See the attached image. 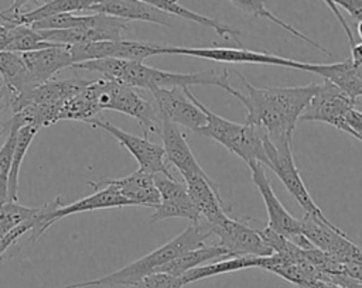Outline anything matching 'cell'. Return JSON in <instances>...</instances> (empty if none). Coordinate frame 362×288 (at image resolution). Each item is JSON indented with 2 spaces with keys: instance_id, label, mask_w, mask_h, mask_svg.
Segmentation results:
<instances>
[{
  "instance_id": "cell-26",
  "label": "cell",
  "mask_w": 362,
  "mask_h": 288,
  "mask_svg": "<svg viewBox=\"0 0 362 288\" xmlns=\"http://www.w3.org/2000/svg\"><path fill=\"white\" fill-rule=\"evenodd\" d=\"M262 258L263 257H253V256H238V257H228V258H221L211 261L209 264H204L199 267H195L185 274L181 275L182 285L201 281L209 277L221 275V274H228L245 268H260L262 265Z\"/></svg>"
},
{
  "instance_id": "cell-11",
  "label": "cell",
  "mask_w": 362,
  "mask_h": 288,
  "mask_svg": "<svg viewBox=\"0 0 362 288\" xmlns=\"http://www.w3.org/2000/svg\"><path fill=\"white\" fill-rule=\"evenodd\" d=\"M355 100L334 83H318L315 93L300 116V121H321L344 130L345 116L354 107Z\"/></svg>"
},
{
  "instance_id": "cell-31",
  "label": "cell",
  "mask_w": 362,
  "mask_h": 288,
  "mask_svg": "<svg viewBox=\"0 0 362 288\" xmlns=\"http://www.w3.org/2000/svg\"><path fill=\"white\" fill-rule=\"evenodd\" d=\"M41 212V206H24L17 200L0 203V236L7 234L14 227L34 219Z\"/></svg>"
},
{
  "instance_id": "cell-4",
  "label": "cell",
  "mask_w": 362,
  "mask_h": 288,
  "mask_svg": "<svg viewBox=\"0 0 362 288\" xmlns=\"http://www.w3.org/2000/svg\"><path fill=\"white\" fill-rule=\"evenodd\" d=\"M192 99L206 114V124L198 131L199 136L215 140L226 150L242 158L247 165L250 162H260L267 165V155L264 150V130L247 123L239 124L226 120L205 107L194 95Z\"/></svg>"
},
{
  "instance_id": "cell-32",
  "label": "cell",
  "mask_w": 362,
  "mask_h": 288,
  "mask_svg": "<svg viewBox=\"0 0 362 288\" xmlns=\"http://www.w3.org/2000/svg\"><path fill=\"white\" fill-rule=\"evenodd\" d=\"M18 127L8 124V136L0 147V203L8 199V179L13 162V152L16 147Z\"/></svg>"
},
{
  "instance_id": "cell-20",
  "label": "cell",
  "mask_w": 362,
  "mask_h": 288,
  "mask_svg": "<svg viewBox=\"0 0 362 288\" xmlns=\"http://www.w3.org/2000/svg\"><path fill=\"white\" fill-rule=\"evenodd\" d=\"M93 13H103L123 20L146 21L158 25L171 27L170 14L141 1V0H95L90 8Z\"/></svg>"
},
{
  "instance_id": "cell-33",
  "label": "cell",
  "mask_w": 362,
  "mask_h": 288,
  "mask_svg": "<svg viewBox=\"0 0 362 288\" xmlns=\"http://www.w3.org/2000/svg\"><path fill=\"white\" fill-rule=\"evenodd\" d=\"M181 277L167 272H153L126 288H182Z\"/></svg>"
},
{
  "instance_id": "cell-23",
  "label": "cell",
  "mask_w": 362,
  "mask_h": 288,
  "mask_svg": "<svg viewBox=\"0 0 362 288\" xmlns=\"http://www.w3.org/2000/svg\"><path fill=\"white\" fill-rule=\"evenodd\" d=\"M184 182L187 185L191 199L194 200L201 216L205 217L206 222L215 224L226 216L222 199L218 192V186L206 174L192 176Z\"/></svg>"
},
{
  "instance_id": "cell-24",
  "label": "cell",
  "mask_w": 362,
  "mask_h": 288,
  "mask_svg": "<svg viewBox=\"0 0 362 288\" xmlns=\"http://www.w3.org/2000/svg\"><path fill=\"white\" fill-rule=\"evenodd\" d=\"M0 78L8 89L10 99L37 86L21 52L0 51Z\"/></svg>"
},
{
  "instance_id": "cell-6",
  "label": "cell",
  "mask_w": 362,
  "mask_h": 288,
  "mask_svg": "<svg viewBox=\"0 0 362 288\" xmlns=\"http://www.w3.org/2000/svg\"><path fill=\"white\" fill-rule=\"evenodd\" d=\"M264 150L267 155V167L273 169V172L284 184L287 191L294 196V199L304 209V212L318 216L320 219L328 222V217H325L322 210L317 206V203L311 198L296 167L293 152H291V137L270 138L266 134Z\"/></svg>"
},
{
  "instance_id": "cell-21",
  "label": "cell",
  "mask_w": 362,
  "mask_h": 288,
  "mask_svg": "<svg viewBox=\"0 0 362 288\" xmlns=\"http://www.w3.org/2000/svg\"><path fill=\"white\" fill-rule=\"evenodd\" d=\"M102 182L113 186L130 202L132 206L156 208L160 203V192L154 181V174L146 172L141 168L127 176L119 179H103Z\"/></svg>"
},
{
  "instance_id": "cell-22",
  "label": "cell",
  "mask_w": 362,
  "mask_h": 288,
  "mask_svg": "<svg viewBox=\"0 0 362 288\" xmlns=\"http://www.w3.org/2000/svg\"><path fill=\"white\" fill-rule=\"evenodd\" d=\"M96 191L82 198L74 203L69 205H62L58 208L48 220V226H52L58 220L75 215V213H82V212H92L98 209H106V208H123V206H130V202L122 196L113 186L99 181V182H89Z\"/></svg>"
},
{
  "instance_id": "cell-28",
  "label": "cell",
  "mask_w": 362,
  "mask_h": 288,
  "mask_svg": "<svg viewBox=\"0 0 362 288\" xmlns=\"http://www.w3.org/2000/svg\"><path fill=\"white\" fill-rule=\"evenodd\" d=\"M95 0H49L40 7L20 13L14 16L10 24H27L31 25L40 20L62 14V13H79V11H90Z\"/></svg>"
},
{
  "instance_id": "cell-8",
  "label": "cell",
  "mask_w": 362,
  "mask_h": 288,
  "mask_svg": "<svg viewBox=\"0 0 362 288\" xmlns=\"http://www.w3.org/2000/svg\"><path fill=\"white\" fill-rule=\"evenodd\" d=\"M168 47L170 45L157 42L133 41L122 38L117 41H99L71 45V52L74 58V65L78 62L100 58H119L143 62L146 58L168 54Z\"/></svg>"
},
{
  "instance_id": "cell-19",
  "label": "cell",
  "mask_w": 362,
  "mask_h": 288,
  "mask_svg": "<svg viewBox=\"0 0 362 288\" xmlns=\"http://www.w3.org/2000/svg\"><path fill=\"white\" fill-rule=\"evenodd\" d=\"M21 54L37 86L51 80L57 72L74 65L71 45L66 44H54Z\"/></svg>"
},
{
  "instance_id": "cell-3",
  "label": "cell",
  "mask_w": 362,
  "mask_h": 288,
  "mask_svg": "<svg viewBox=\"0 0 362 288\" xmlns=\"http://www.w3.org/2000/svg\"><path fill=\"white\" fill-rule=\"evenodd\" d=\"M212 226L209 222H197L188 226L184 232L178 236L167 241L165 244L160 246L154 251L143 256L141 258L107 274L100 278L81 281L75 284H69L65 288H85V287H115L123 285L129 287L134 282L140 281L141 278L157 272V270L164 265L165 263L171 261L173 258L181 256L182 253L201 247L205 244V240L212 236Z\"/></svg>"
},
{
  "instance_id": "cell-9",
  "label": "cell",
  "mask_w": 362,
  "mask_h": 288,
  "mask_svg": "<svg viewBox=\"0 0 362 288\" xmlns=\"http://www.w3.org/2000/svg\"><path fill=\"white\" fill-rule=\"evenodd\" d=\"M260 162H250L247 167L252 172V181L255 186L257 188L259 193L263 198V202L266 205L267 210V226L273 229L274 232L286 236L288 240H291L294 244H297L301 248H313L314 246L307 240V237L301 233V224L300 220L294 219L283 206V203L279 200V198L274 195V191L270 185V181L262 167Z\"/></svg>"
},
{
  "instance_id": "cell-36",
  "label": "cell",
  "mask_w": 362,
  "mask_h": 288,
  "mask_svg": "<svg viewBox=\"0 0 362 288\" xmlns=\"http://www.w3.org/2000/svg\"><path fill=\"white\" fill-rule=\"evenodd\" d=\"M327 6H328V8L334 13V16H335V18L339 21V24L342 25V28H344V31H345V34H346V38H348V42H349V47H354L356 42H355V37H354V32H352V30H351V27H349V24L346 23V20L342 17V14H341V11H339V8H338V6L334 3V0H322Z\"/></svg>"
},
{
  "instance_id": "cell-2",
  "label": "cell",
  "mask_w": 362,
  "mask_h": 288,
  "mask_svg": "<svg viewBox=\"0 0 362 288\" xmlns=\"http://www.w3.org/2000/svg\"><path fill=\"white\" fill-rule=\"evenodd\" d=\"M74 68L98 72L103 78L115 80L120 85L140 88L148 92L157 88H188L192 85L216 86L226 92H229V89L232 88L229 82V72L226 68L221 72L209 69L197 73H180L151 68L139 61H127L119 58L89 59L75 64Z\"/></svg>"
},
{
  "instance_id": "cell-38",
  "label": "cell",
  "mask_w": 362,
  "mask_h": 288,
  "mask_svg": "<svg viewBox=\"0 0 362 288\" xmlns=\"http://www.w3.org/2000/svg\"><path fill=\"white\" fill-rule=\"evenodd\" d=\"M28 1H30V0H13V3H11V6H10L8 8L0 10V20H1V23L10 24L11 18H13L14 16L20 14V13H21V7H23L25 3H28Z\"/></svg>"
},
{
  "instance_id": "cell-13",
  "label": "cell",
  "mask_w": 362,
  "mask_h": 288,
  "mask_svg": "<svg viewBox=\"0 0 362 288\" xmlns=\"http://www.w3.org/2000/svg\"><path fill=\"white\" fill-rule=\"evenodd\" d=\"M154 181L160 192V203L154 208L148 222L156 223L170 217H184L197 223L201 220V213L191 199L185 182L164 174H154Z\"/></svg>"
},
{
  "instance_id": "cell-35",
  "label": "cell",
  "mask_w": 362,
  "mask_h": 288,
  "mask_svg": "<svg viewBox=\"0 0 362 288\" xmlns=\"http://www.w3.org/2000/svg\"><path fill=\"white\" fill-rule=\"evenodd\" d=\"M342 131L354 136L355 138L362 137V113L359 110H356L355 107H352L346 113V116H345V127H344Z\"/></svg>"
},
{
  "instance_id": "cell-41",
  "label": "cell",
  "mask_w": 362,
  "mask_h": 288,
  "mask_svg": "<svg viewBox=\"0 0 362 288\" xmlns=\"http://www.w3.org/2000/svg\"><path fill=\"white\" fill-rule=\"evenodd\" d=\"M351 59L356 65H362V41L359 44H355L351 47Z\"/></svg>"
},
{
  "instance_id": "cell-30",
  "label": "cell",
  "mask_w": 362,
  "mask_h": 288,
  "mask_svg": "<svg viewBox=\"0 0 362 288\" xmlns=\"http://www.w3.org/2000/svg\"><path fill=\"white\" fill-rule=\"evenodd\" d=\"M38 130L40 127L34 124H25L17 130L16 147L13 152V162H11V171H10V179H8V200H17L18 198L20 168L28 151V147L33 143V138L35 137Z\"/></svg>"
},
{
  "instance_id": "cell-42",
  "label": "cell",
  "mask_w": 362,
  "mask_h": 288,
  "mask_svg": "<svg viewBox=\"0 0 362 288\" xmlns=\"http://www.w3.org/2000/svg\"><path fill=\"white\" fill-rule=\"evenodd\" d=\"M356 28H358V34H359V37H361V40H362V20H361V21H358Z\"/></svg>"
},
{
  "instance_id": "cell-29",
  "label": "cell",
  "mask_w": 362,
  "mask_h": 288,
  "mask_svg": "<svg viewBox=\"0 0 362 288\" xmlns=\"http://www.w3.org/2000/svg\"><path fill=\"white\" fill-rule=\"evenodd\" d=\"M229 1H230L235 7H238V8L243 10V11H246V13H249V14H252V16L262 17V18H266V20L272 21L273 24H276V25L281 27L283 30H286V31H287V32H290L291 35H294V37L300 38L301 41H304V42H307V44L313 45L314 48H317V49L322 51L324 54L332 55V52H331V51L325 49V48H324L322 45H320L317 41L311 40L310 37H307L305 34H303L301 31H298L297 28H294V25H291V24H288V23L283 21L281 18H279L277 16H274V14H273L267 7H266V0H229Z\"/></svg>"
},
{
  "instance_id": "cell-18",
  "label": "cell",
  "mask_w": 362,
  "mask_h": 288,
  "mask_svg": "<svg viewBox=\"0 0 362 288\" xmlns=\"http://www.w3.org/2000/svg\"><path fill=\"white\" fill-rule=\"evenodd\" d=\"M297 69L320 75L324 80L334 83L354 100L362 97V65H356L351 58L331 64L298 61Z\"/></svg>"
},
{
  "instance_id": "cell-44",
  "label": "cell",
  "mask_w": 362,
  "mask_h": 288,
  "mask_svg": "<svg viewBox=\"0 0 362 288\" xmlns=\"http://www.w3.org/2000/svg\"><path fill=\"white\" fill-rule=\"evenodd\" d=\"M358 140H359V141H362V137H359V138H358Z\"/></svg>"
},
{
  "instance_id": "cell-10",
  "label": "cell",
  "mask_w": 362,
  "mask_h": 288,
  "mask_svg": "<svg viewBox=\"0 0 362 288\" xmlns=\"http://www.w3.org/2000/svg\"><path fill=\"white\" fill-rule=\"evenodd\" d=\"M150 93L161 119H168L197 134L206 124V114L195 103L188 88H157Z\"/></svg>"
},
{
  "instance_id": "cell-27",
  "label": "cell",
  "mask_w": 362,
  "mask_h": 288,
  "mask_svg": "<svg viewBox=\"0 0 362 288\" xmlns=\"http://www.w3.org/2000/svg\"><path fill=\"white\" fill-rule=\"evenodd\" d=\"M167 14H173V16H177V17H181V18H185V20H189V21H194L199 25H204V27H208L211 30H214L219 37L222 38H229L232 37L238 44H240L239 41V37H240V31L233 28L232 25L229 24H225V23H221L218 20H214L211 17H206V16H202V14H198L184 6H181L178 3V0H141Z\"/></svg>"
},
{
  "instance_id": "cell-5",
  "label": "cell",
  "mask_w": 362,
  "mask_h": 288,
  "mask_svg": "<svg viewBox=\"0 0 362 288\" xmlns=\"http://www.w3.org/2000/svg\"><path fill=\"white\" fill-rule=\"evenodd\" d=\"M98 106L102 110H115L139 121L144 134H160L161 117L154 102L144 99L133 88L102 78L92 82Z\"/></svg>"
},
{
  "instance_id": "cell-43",
  "label": "cell",
  "mask_w": 362,
  "mask_h": 288,
  "mask_svg": "<svg viewBox=\"0 0 362 288\" xmlns=\"http://www.w3.org/2000/svg\"><path fill=\"white\" fill-rule=\"evenodd\" d=\"M359 263L362 264V251H361V258H359Z\"/></svg>"
},
{
  "instance_id": "cell-34",
  "label": "cell",
  "mask_w": 362,
  "mask_h": 288,
  "mask_svg": "<svg viewBox=\"0 0 362 288\" xmlns=\"http://www.w3.org/2000/svg\"><path fill=\"white\" fill-rule=\"evenodd\" d=\"M42 212H44V205L41 206V212H40L34 219H31V220H28V222H25V223H23V224L14 227V229H13L11 232H8L7 234L0 236V258H1V256H3L24 233H27L28 230L31 232V230L37 226V223H38V220H40Z\"/></svg>"
},
{
  "instance_id": "cell-14",
  "label": "cell",
  "mask_w": 362,
  "mask_h": 288,
  "mask_svg": "<svg viewBox=\"0 0 362 288\" xmlns=\"http://www.w3.org/2000/svg\"><path fill=\"white\" fill-rule=\"evenodd\" d=\"M168 54L188 55L201 59H209L215 62L225 64H257V65H276L297 69L298 61L273 55L269 52H257L245 48H230V47H168Z\"/></svg>"
},
{
  "instance_id": "cell-39",
  "label": "cell",
  "mask_w": 362,
  "mask_h": 288,
  "mask_svg": "<svg viewBox=\"0 0 362 288\" xmlns=\"http://www.w3.org/2000/svg\"><path fill=\"white\" fill-rule=\"evenodd\" d=\"M329 281L337 282L345 288H362V281L354 280V278L342 275V274H329Z\"/></svg>"
},
{
  "instance_id": "cell-25",
  "label": "cell",
  "mask_w": 362,
  "mask_h": 288,
  "mask_svg": "<svg viewBox=\"0 0 362 288\" xmlns=\"http://www.w3.org/2000/svg\"><path fill=\"white\" fill-rule=\"evenodd\" d=\"M228 257H233V256L221 244H212V246L204 244L201 247L188 250V251L182 253L181 256L173 258L171 261L165 263L164 265H161L157 270V272H167L171 275L181 277L187 271H189L195 267L204 265L205 263H211V261L228 258Z\"/></svg>"
},
{
  "instance_id": "cell-15",
  "label": "cell",
  "mask_w": 362,
  "mask_h": 288,
  "mask_svg": "<svg viewBox=\"0 0 362 288\" xmlns=\"http://www.w3.org/2000/svg\"><path fill=\"white\" fill-rule=\"evenodd\" d=\"M211 226L212 233L219 239L218 244L225 247L233 257H267L274 254L273 250L263 241L259 230L249 227L240 220L232 219L226 215L221 222Z\"/></svg>"
},
{
  "instance_id": "cell-12",
  "label": "cell",
  "mask_w": 362,
  "mask_h": 288,
  "mask_svg": "<svg viewBox=\"0 0 362 288\" xmlns=\"http://www.w3.org/2000/svg\"><path fill=\"white\" fill-rule=\"evenodd\" d=\"M93 128H100L113 136L137 161L139 168L150 174H164L171 176L165 162V151L163 145L150 141L147 137H139L127 133L110 121L93 119L89 121Z\"/></svg>"
},
{
  "instance_id": "cell-1",
  "label": "cell",
  "mask_w": 362,
  "mask_h": 288,
  "mask_svg": "<svg viewBox=\"0 0 362 288\" xmlns=\"http://www.w3.org/2000/svg\"><path fill=\"white\" fill-rule=\"evenodd\" d=\"M236 76L243 83V90L230 88L235 96L246 107V123L266 131L270 138L293 137L300 116L315 93L318 83L290 88H255L240 73Z\"/></svg>"
},
{
  "instance_id": "cell-40",
  "label": "cell",
  "mask_w": 362,
  "mask_h": 288,
  "mask_svg": "<svg viewBox=\"0 0 362 288\" xmlns=\"http://www.w3.org/2000/svg\"><path fill=\"white\" fill-rule=\"evenodd\" d=\"M10 106V93L7 86L4 85L3 79L0 78V113Z\"/></svg>"
},
{
  "instance_id": "cell-17",
  "label": "cell",
  "mask_w": 362,
  "mask_h": 288,
  "mask_svg": "<svg viewBox=\"0 0 362 288\" xmlns=\"http://www.w3.org/2000/svg\"><path fill=\"white\" fill-rule=\"evenodd\" d=\"M160 136L163 140V147L165 151V158L170 161L181 174L184 181L206 174L198 164L195 155L192 154L184 133L180 126L168 119H161Z\"/></svg>"
},
{
  "instance_id": "cell-37",
  "label": "cell",
  "mask_w": 362,
  "mask_h": 288,
  "mask_svg": "<svg viewBox=\"0 0 362 288\" xmlns=\"http://www.w3.org/2000/svg\"><path fill=\"white\" fill-rule=\"evenodd\" d=\"M338 7H342L356 21L362 20V0H334Z\"/></svg>"
},
{
  "instance_id": "cell-7",
  "label": "cell",
  "mask_w": 362,
  "mask_h": 288,
  "mask_svg": "<svg viewBox=\"0 0 362 288\" xmlns=\"http://www.w3.org/2000/svg\"><path fill=\"white\" fill-rule=\"evenodd\" d=\"M300 224L301 233L315 248L327 253L339 263H359L362 247L356 246L345 232L329 220L325 222L318 216L305 213Z\"/></svg>"
},
{
  "instance_id": "cell-16",
  "label": "cell",
  "mask_w": 362,
  "mask_h": 288,
  "mask_svg": "<svg viewBox=\"0 0 362 288\" xmlns=\"http://www.w3.org/2000/svg\"><path fill=\"white\" fill-rule=\"evenodd\" d=\"M88 79L71 78L62 80H48L24 93L10 99V109L17 112L25 104H47L62 107L66 100L79 93L88 83ZM61 112V110H59Z\"/></svg>"
}]
</instances>
